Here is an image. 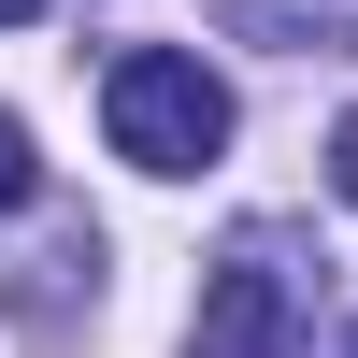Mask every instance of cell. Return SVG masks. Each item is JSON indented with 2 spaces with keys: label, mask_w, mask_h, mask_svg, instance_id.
I'll use <instances>...</instances> for the list:
<instances>
[{
  "label": "cell",
  "mask_w": 358,
  "mask_h": 358,
  "mask_svg": "<svg viewBox=\"0 0 358 358\" xmlns=\"http://www.w3.org/2000/svg\"><path fill=\"white\" fill-rule=\"evenodd\" d=\"M29 15H43V0H0V29H29Z\"/></svg>",
  "instance_id": "cell-6"
},
{
  "label": "cell",
  "mask_w": 358,
  "mask_h": 358,
  "mask_svg": "<svg viewBox=\"0 0 358 358\" xmlns=\"http://www.w3.org/2000/svg\"><path fill=\"white\" fill-rule=\"evenodd\" d=\"M15 201H43V158H29V129L0 115V215H15Z\"/></svg>",
  "instance_id": "cell-4"
},
{
  "label": "cell",
  "mask_w": 358,
  "mask_h": 358,
  "mask_svg": "<svg viewBox=\"0 0 358 358\" xmlns=\"http://www.w3.org/2000/svg\"><path fill=\"white\" fill-rule=\"evenodd\" d=\"M101 129H115L129 172H201V158H229V86L187 43H129L101 72Z\"/></svg>",
  "instance_id": "cell-1"
},
{
  "label": "cell",
  "mask_w": 358,
  "mask_h": 358,
  "mask_svg": "<svg viewBox=\"0 0 358 358\" xmlns=\"http://www.w3.org/2000/svg\"><path fill=\"white\" fill-rule=\"evenodd\" d=\"M344 358H358V344H344Z\"/></svg>",
  "instance_id": "cell-7"
},
{
  "label": "cell",
  "mask_w": 358,
  "mask_h": 358,
  "mask_svg": "<svg viewBox=\"0 0 358 358\" xmlns=\"http://www.w3.org/2000/svg\"><path fill=\"white\" fill-rule=\"evenodd\" d=\"M187 358H287V273L229 258V273L201 287V344H187Z\"/></svg>",
  "instance_id": "cell-2"
},
{
  "label": "cell",
  "mask_w": 358,
  "mask_h": 358,
  "mask_svg": "<svg viewBox=\"0 0 358 358\" xmlns=\"http://www.w3.org/2000/svg\"><path fill=\"white\" fill-rule=\"evenodd\" d=\"M330 187L358 201V115H344V129H330Z\"/></svg>",
  "instance_id": "cell-5"
},
{
  "label": "cell",
  "mask_w": 358,
  "mask_h": 358,
  "mask_svg": "<svg viewBox=\"0 0 358 358\" xmlns=\"http://www.w3.org/2000/svg\"><path fill=\"white\" fill-rule=\"evenodd\" d=\"M229 43H287V57H358V0H215Z\"/></svg>",
  "instance_id": "cell-3"
}]
</instances>
